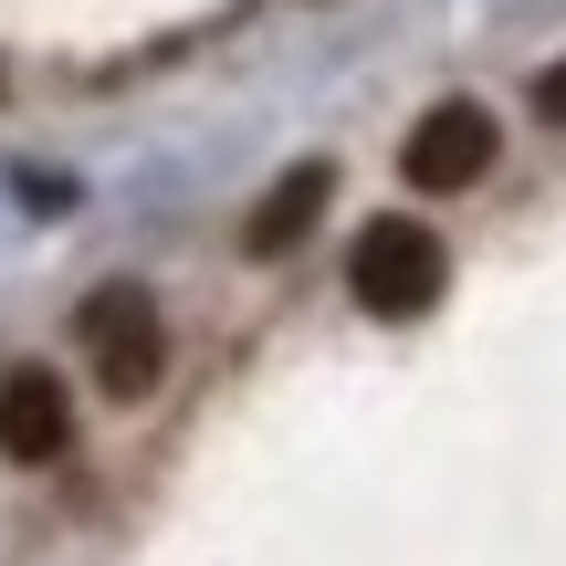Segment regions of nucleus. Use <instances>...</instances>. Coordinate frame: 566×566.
Segmentation results:
<instances>
[{
	"label": "nucleus",
	"instance_id": "nucleus-1",
	"mask_svg": "<svg viewBox=\"0 0 566 566\" xmlns=\"http://www.w3.org/2000/svg\"><path fill=\"white\" fill-rule=\"evenodd\" d=\"M441 283H451V252H441V231H420V221H367L357 242H346V294H357V315H378V325H409V315H430L441 304Z\"/></svg>",
	"mask_w": 566,
	"mask_h": 566
},
{
	"label": "nucleus",
	"instance_id": "nucleus-2",
	"mask_svg": "<svg viewBox=\"0 0 566 566\" xmlns=\"http://www.w3.org/2000/svg\"><path fill=\"white\" fill-rule=\"evenodd\" d=\"M493 158H504V126H493V105H472V95H441L399 137V179L420 189V200H462V189H483Z\"/></svg>",
	"mask_w": 566,
	"mask_h": 566
},
{
	"label": "nucleus",
	"instance_id": "nucleus-3",
	"mask_svg": "<svg viewBox=\"0 0 566 566\" xmlns=\"http://www.w3.org/2000/svg\"><path fill=\"white\" fill-rule=\"evenodd\" d=\"M84 367H95L105 399H147V388H158L168 325H158V304H147L137 283H105V294L84 304Z\"/></svg>",
	"mask_w": 566,
	"mask_h": 566
},
{
	"label": "nucleus",
	"instance_id": "nucleus-4",
	"mask_svg": "<svg viewBox=\"0 0 566 566\" xmlns=\"http://www.w3.org/2000/svg\"><path fill=\"white\" fill-rule=\"evenodd\" d=\"M63 451H74V399H63V378L53 367H11V378H0V462L42 472V462H63Z\"/></svg>",
	"mask_w": 566,
	"mask_h": 566
},
{
	"label": "nucleus",
	"instance_id": "nucleus-5",
	"mask_svg": "<svg viewBox=\"0 0 566 566\" xmlns=\"http://www.w3.org/2000/svg\"><path fill=\"white\" fill-rule=\"evenodd\" d=\"M325 200H336V168H325V158H294V168H283V179L263 189V200H252L242 252H252V263H283V252H294L304 231L325 221Z\"/></svg>",
	"mask_w": 566,
	"mask_h": 566
},
{
	"label": "nucleus",
	"instance_id": "nucleus-6",
	"mask_svg": "<svg viewBox=\"0 0 566 566\" xmlns=\"http://www.w3.org/2000/svg\"><path fill=\"white\" fill-rule=\"evenodd\" d=\"M535 116L566 126V63H546V74H535Z\"/></svg>",
	"mask_w": 566,
	"mask_h": 566
}]
</instances>
